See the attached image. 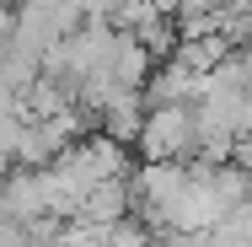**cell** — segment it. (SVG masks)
Wrapping results in <instances>:
<instances>
[{
    "label": "cell",
    "instance_id": "1",
    "mask_svg": "<svg viewBox=\"0 0 252 247\" xmlns=\"http://www.w3.org/2000/svg\"><path fill=\"white\" fill-rule=\"evenodd\" d=\"M134 150H140V161H199L193 102H145Z\"/></svg>",
    "mask_w": 252,
    "mask_h": 247
},
{
    "label": "cell",
    "instance_id": "2",
    "mask_svg": "<svg viewBox=\"0 0 252 247\" xmlns=\"http://www.w3.org/2000/svg\"><path fill=\"white\" fill-rule=\"evenodd\" d=\"M0 22H11V16H5V0H0Z\"/></svg>",
    "mask_w": 252,
    "mask_h": 247
}]
</instances>
